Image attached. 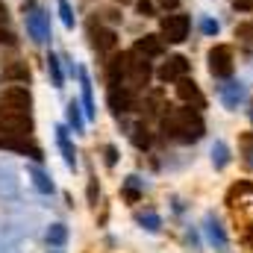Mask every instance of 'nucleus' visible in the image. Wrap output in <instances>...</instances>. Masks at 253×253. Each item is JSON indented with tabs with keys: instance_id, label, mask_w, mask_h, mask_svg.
<instances>
[{
	"instance_id": "b1692460",
	"label": "nucleus",
	"mask_w": 253,
	"mask_h": 253,
	"mask_svg": "<svg viewBox=\"0 0 253 253\" xmlns=\"http://www.w3.org/2000/svg\"><path fill=\"white\" fill-rule=\"evenodd\" d=\"M33 183H36V189L42 191V194H50V191H53V183H50V177H47V174H42L39 168L33 171Z\"/></svg>"
},
{
	"instance_id": "39448f33",
	"label": "nucleus",
	"mask_w": 253,
	"mask_h": 253,
	"mask_svg": "<svg viewBox=\"0 0 253 253\" xmlns=\"http://www.w3.org/2000/svg\"><path fill=\"white\" fill-rule=\"evenodd\" d=\"M0 150H12V153L30 156V159H36V162H42V159H44L42 147H39L30 135H6V132H0Z\"/></svg>"
},
{
	"instance_id": "a211bd4d",
	"label": "nucleus",
	"mask_w": 253,
	"mask_h": 253,
	"mask_svg": "<svg viewBox=\"0 0 253 253\" xmlns=\"http://www.w3.org/2000/svg\"><path fill=\"white\" fill-rule=\"evenodd\" d=\"M80 85H83V106H85L83 112H85V118H94L97 109H94V97H91V80L85 71H80Z\"/></svg>"
},
{
	"instance_id": "f8f14e48",
	"label": "nucleus",
	"mask_w": 253,
	"mask_h": 253,
	"mask_svg": "<svg viewBox=\"0 0 253 253\" xmlns=\"http://www.w3.org/2000/svg\"><path fill=\"white\" fill-rule=\"evenodd\" d=\"M27 30H30V36H33L36 42H50V21H47V15H44L42 9H30V15H27Z\"/></svg>"
},
{
	"instance_id": "7ed1b4c3",
	"label": "nucleus",
	"mask_w": 253,
	"mask_h": 253,
	"mask_svg": "<svg viewBox=\"0 0 253 253\" xmlns=\"http://www.w3.org/2000/svg\"><path fill=\"white\" fill-rule=\"evenodd\" d=\"M209 62V74L215 80H230L236 74V56H233V47L230 44H215L206 56Z\"/></svg>"
},
{
	"instance_id": "423d86ee",
	"label": "nucleus",
	"mask_w": 253,
	"mask_h": 253,
	"mask_svg": "<svg viewBox=\"0 0 253 253\" xmlns=\"http://www.w3.org/2000/svg\"><path fill=\"white\" fill-rule=\"evenodd\" d=\"M33 115L30 112H6L0 109V132L6 135H33Z\"/></svg>"
},
{
	"instance_id": "4c0bfd02",
	"label": "nucleus",
	"mask_w": 253,
	"mask_h": 253,
	"mask_svg": "<svg viewBox=\"0 0 253 253\" xmlns=\"http://www.w3.org/2000/svg\"><path fill=\"white\" fill-rule=\"evenodd\" d=\"M118 3H129V0H118Z\"/></svg>"
},
{
	"instance_id": "393cba45",
	"label": "nucleus",
	"mask_w": 253,
	"mask_h": 253,
	"mask_svg": "<svg viewBox=\"0 0 253 253\" xmlns=\"http://www.w3.org/2000/svg\"><path fill=\"white\" fill-rule=\"evenodd\" d=\"M47 68H50V77H53V85H56V88H62L65 77H62V68H59V59H56L53 53L47 56Z\"/></svg>"
},
{
	"instance_id": "c85d7f7f",
	"label": "nucleus",
	"mask_w": 253,
	"mask_h": 253,
	"mask_svg": "<svg viewBox=\"0 0 253 253\" xmlns=\"http://www.w3.org/2000/svg\"><path fill=\"white\" fill-rule=\"evenodd\" d=\"M135 9H138V15H144V18H153L156 3H153V0H135Z\"/></svg>"
},
{
	"instance_id": "72a5a7b5",
	"label": "nucleus",
	"mask_w": 253,
	"mask_h": 253,
	"mask_svg": "<svg viewBox=\"0 0 253 253\" xmlns=\"http://www.w3.org/2000/svg\"><path fill=\"white\" fill-rule=\"evenodd\" d=\"M156 3H159V6H162V9H174V6H177V3H180V0H156Z\"/></svg>"
},
{
	"instance_id": "ddd939ff",
	"label": "nucleus",
	"mask_w": 253,
	"mask_h": 253,
	"mask_svg": "<svg viewBox=\"0 0 253 253\" xmlns=\"http://www.w3.org/2000/svg\"><path fill=\"white\" fill-rule=\"evenodd\" d=\"M138 56H144V59H159L162 53H165V39L162 36H141L138 42H135V47H132Z\"/></svg>"
},
{
	"instance_id": "4be33fe9",
	"label": "nucleus",
	"mask_w": 253,
	"mask_h": 253,
	"mask_svg": "<svg viewBox=\"0 0 253 253\" xmlns=\"http://www.w3.org/2000/svg\"><path fill=\"white\" fill-rule=\"evenodd\" d=\"M138 224H144V227H147L150 233H156V230L162 227V218H159V215H156L153 209H147V212H141V215H138Z\"/></svg>"
},
{
	"instance_id": "aec40b11",
	"label": "nucleus",
	"mask_w": 253,
	"mask_h": 253,
	"mask_svg": "<svg viewBox=\"0 0 253 253\" xmlns=\"http://www.w3.org/2000/svg\"><path fill=\"white\" fill-rule=\"evenodd\" d=\"M3 80L6 83H30V68L21 62L9 65V68H3Z\"/></svg>"
},
{
	"instance_id": "e433bc0d",
	"label": "nucleus",
	"mask_w": 253,
	"mask_h": 253,
	"mask_svg": "<svg viewBox=\"0 0 253 253\" xmlns=\"http://www.w3.org/2000/svg\"><path fill=\"white\" fill-rule=\"evenodd\" d=\"M251 165H253V150H251Z\"/></svg>"
},
{
	"instance_id": "a878e982",
	"label": "nucleus",
	"mask_w": 253,
	"mask_h": 253,
	"mask_svg": "<svg viewBox=\"0 0 253 253\" xmlns=\"http://www.w3.org/2000/svg\"><path fill=\"white\" fill-rule=\"evenodd\" d=\"M200 33L212 39V36H218V33H221V24H218V21H212V18H203V21H200Z\"/></svg>"
},
{
	"instance_id": "9d476101",
	"label": "nucleus",
	"mask_w": 253,
	"mask_h": 253,
	"mask_svg": "<svg viewBox=\"0 0 253 253\" xmlns=\"http://www.w3.org/2000/svg\"><path fill=\"white\" fill-rule=\"evenodd\" d=\"M177 97H180L186 106H191V103H194V109H203V106H206V97H203L200 85H197L194 80H189V77L177 80Z\"/></svg>"
},
{
	"instance_id": "dca6fc26",
	"label": "nucleus",
	"mask_w": 253,
	"mask_h": 253,
	"mask_svg": "<svg viewBox=\"0 0 253 253\" xmlns=\"http://www.w3.org/2000/svg\"><path fill=\"white\" fill-rule=\"evenodd\" d=\"M91 44H94L97 50H115L118 36H115V30H109V27H94V24H91Z\"/></svg>"
},
{
	"instance_id": "cd10ccee",
	"label": "nucleus",
	"mask_w": 253,
	"mask_h": 253,
	"mask_svg": "<svg viewBox=\"0 0 253 253\" xmlns=\"http://www.w3.org/2000/svg\"><path fill=\"white\" fill-rule=\"evenodd\" d=\"M59 15H62V24L68 30H74V12H71V3L68 0H59Z\"/></svg>"
},
{
	"instance_id": "5701e85b",
	"label": "nucleus",
	"mask_w": 253,
	"mask_h": 253,
	"mask_svg": "<svg viewBox=\"0 0 253 253\" xmlns=\"http://www.w3.org/2000/svg\"><path fill=\"white\" fill-rule=\"evenodd\" d=\"M65 239H68V230H65V224H53L50 230H47V242L50 245H56V248H62Z\"/></svg>"
},
{
	"instance_id": "7c9ffc66",
	"label": "nucleus",
	"mask_w": 253,
	"mask_h": 253,
	"mask_svg": "<svg viewBox=\"0 0 253 253\" xmlns=\"http://www.w3.org/2000/svg\"><path fill=\"white\" fill-rule=\"evenodd\" d=\"M0 44H15V36L9 30H3V27H0Z\"/></svg>"
},
{
	"instance_id": "f3484780",
	"label": "nucleus",
	"mask_w": 253,
	"mask_h": 253,
	"mask_svg": "<svg viewBox=\"0 0 253 253\" xmlns=\"http://www.w3.org/2000/svg\"><path fill=\"white\" fill-rule=\"evenodd\" d=\"M56 144H59V150H62V156H65V165L68 168H77V150H74L65 126H56Z\"/></svg>"
},
{
	"instance_id": "9b49d317",
	"label": "nucleus",
	"mask_w": 253,
	"mask_h": 253,
	"mask_svg": "<svg viewBox=\"0 0 253 253\" xmlns=\"http://www.w3.org/2000/svg\"><path fill=\"white\" fill-rule=\"evenodd\" d=\"M106 100H109V109L115 112V115H126L129 109H132V91L126 88V85H109V94H106Z\"/></svg>"
},
{
	"instance_id": "4468645a",
	"label": "nucleus",
	"mask_w": 253,
	"mask_h": 253,
	"mask_svg": "<svg viewBox=\"0 0 253 253\" xmlns=\"http://www.w3.org/2000/svg\"><path fill=\"white\" fill-rule=\"evenodd\" d=\"M203 230H206V239H209V245L215 248V251H221V253H227L230 251V239H227V233H224V227L209 215L206 221H203Z\"/></svg>"
},
{
	"instance_id": "2eb2a0df",
	"label": "nucleus",
	"mask_w": 253,
	"mask_h": 253,
	"mask_svg": "<svg viewBox=\"0 0 253 253\" xmlns=\"http://www.w3.org/2000/svg\"><path fill=\"white\" fill-rule=\"evenodd\" d=\"M126 65H129V53H115L106 62V80H109V85H124Z\"/></svg>"
},
{
	"instance_id": "473e14b6",
	"label": "nucleus",
	"mask_w": 253,
	"mask_h": 253,
	"mask_svg": "<svg viewBox=\"0 0 253 253\" xmlns=\"http://www.w3.org/2000/svg\"><path fill=\"white\" fill-rule=\"evenodd\" d=\"M88 200H91V203L97 200V183H94V180L88 183Z\"/></svg>"
},
{
	"instance_id": "c9c22d12",
	"label": "nucleus",
	"mask_w": 253,
	"mask_h": 253,
	"mask_svg": "<svg viewBox=\"0 0 253 253\" xmlns=\"http://www.w3.org/2000/svg\"><path fill=\"white\" fill-rule=\"evenodd\" d=\"M236 9H245V12H248V9H251V0H236Z\"/></svg>"
},
{
	"instance_id": "2f4dec72",
	"label": "nucleus",
	"mask_w": 253,
	"mask_h": 253,
	"mask_svg": "<svg viewBox=\"0 0 253 253\" xmlns=\"http://www.w3.org/2000/svg\"><path fill=\"white\" fill-rule=\"evenodd\" d=\"M118 162V150L115 147H106V165H115Z\"/></svg>"
},
{
	"instance_id": "c756f323",
	"label": "nucleus",
	"mask_w": 253,
	"mask_h": 253,
	"mask_svg": "<svg viewBox=\"0 0 253 253\" xmlns=\"http://www.w3.org/2000/svg\"><path fill=\"white\" fill-rule=\"evenodd\" d=\"M236 39H242V42L253 44V24H242V27L236 30Z\"/></svg>"
},
{
	"instance_id": "f257e3e1",
	"label": "nucleus",
	"mask_w": 253,
	"mask_h": 253,
	"mask_svg": "<svg viewBox=\"0 0 253 253\" xmlns=\"http://www.w3.org/2000/svg\"><path fill=\"white\" fill-rule=\"evenodd\" d=\"M162 132L165 138H174L180 144H194L203 138L206 124H203V115L200 109H191V106H177V109H168L165 118H162Z\"/></svg>"
},
{
	"instance_id": "58836bf2",
	"label": "nucleus",
	"mask_w": 253,
	"mask_h": 253,
	"mask_svg": "<svg viewBox=\"0 0 253 253\" xmlns=\"http://www.w3.org/2000/svg\"><path fill=\"white\" fill-rule=\"evenodd\" d=\"M251 121H253V109H251Z\"/></svg>"
},
{
	"instance_id": "1a4fd4ad",
	"label": "nucleus",
	"mask_w": 253,
	"mask_h": 253,
	"mask_svg": "<svg viewBox=\"0 0 253 253\" xmlns=\"http://www.w3.org/2000/svg\"><path fill=\"white\" fill-rule=\"evenodd\" d=\"M189 71H191V62L186 56H168V62L159 68V80L162 83H177V80L189 77Z\"/></svg>"
},
{
	"instance_id": "f03ea898",
	"label": "nucleus",
	"mask_w": 253,
	"mask_h": 253,
	"mask_svg": "<svg viewBox=\"0 0 253 253\" xmlns=\"http://www.w3.org/2000/svg\"><path fill=\"white\" fill-rule=\"evenodd\" d=\"M191 33V18L186 12H171L162 18V27H159V36L168 42V44H183Z\"/></svg>"
},
{
	"instance_id": "20e7f679",
	"label": "nucleus",
	"mask_w": 253,
	"mask_h": 253,
	"mask_svg": "<svg viewBox=\"0 0 253 253\" xmlns=\"http://www.w3.org/2000/svg\"><path fill=\"white\" fill-rule=\"evenodd\" d=\"M30 106H33L30 88H24V85H6L0 91V109H6V112H30Z\"/></svg>"
},
{
	"instance_id": "6ab92c4d",
	"label": "nucleus",
	"mask_w": 253,
	"mask_h": 253,
	"mask_svg": "<svg viewBox=\"0 0 253 253\" xmlns=\"http://www.w3.org/2000/svg\"><path fill=\"white\" fill-rule=\"evenodd\" d=\"M230 147H227V141H221V138H215V144H212V165H215V171H224L227 165H230Z\"/></svg>"
},
{
	"instance_id": "bb28decb",
	"label": "nucleus",
	"mask_w": 253,
	"mask_h": 253,
	"mask_svg": "<svg viewBox=\"0 0 253 253\" xmlns=\"http://www.w3.org/2000/svg\"><path fill=\"white\" fill-rule=\"evenodd\" d=\"M132 141H135V147H138V150H147V147H150V135H147V129H144V126H135Z\"/></svg>"
},
{
	"instance_id": "f704fd0d",
	"label": "nucleus",
	"mask_w": 253,
	"mask_h": 253,
	"mask_svg": "<svg viewBox=\"0 0 253 253\" xmlns=\"http://www.w3.org/2000/svg\"><path fill=\"white\" fill-rule=\"evenodd\" d=\"M6 21H9V12H6V6H3V3H0V27H3V24H6Z\"/></svg>"
},
{
	"instance_id": "412c9836",
	"label": "nucleus",
	"mask_w": 253,
	"mask_h": 253,
	"mask_svg": "<svg viewBox=\"0 0 253 253\" xmlns=\"http://www.w3.org/2000/svg\"><path fill=\"white\" fill-rule=\"evenodd\" d=\"M68 124L74 126V132H83V112H80L77 100H71V103H68Z\"/></svg>"
},
{
	"instance_id": "0eeeda50",
	"label": "nucleus",
	"mask_w": 253,
	"mask_h": 253,
	"mask_svg": "<svg viewBox=\"0 0 253 253\" xmlns=\"http://www.w3.org/2000/svg\"><path fill=\"white\" fill-rule=\"evenodd\" d=\"M150 77H153L150 62L132 50V53H129V65H126V80H129V85H132V88H144V85L150 83Z\"/></svg>"
},
{
	"instance_id": "6e6552de",
	"label": "nucleus",
	"mask_w": 253,
	"mask_h": 253,
	"mask_svg": "<svg viewBox=\"0 0 253 253\" xmlns=\"http://www.w3.org/2000/svg\"><path fill=\"white\" fill-rule=\"evenodd\" d=\"M218 94H221V103H224L227 109H239V106L248 103V88H245L242 80H227V83L218 88Z\"/></svg>"
}]
</instances>
